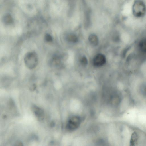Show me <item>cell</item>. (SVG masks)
<instances>
[{
  "label": "cell",
  "instance_id": "6",
  "mask_svg": "<svg viewBox=\"0 0 146 146\" xmlns=\"http://www.w3.org/2000/svg\"><path fill=\"white\" fill-rule=\"evenodd\" d=\"M88 40L90 44L93 46H96L98 44V39L97 35L95 34H90L89 36Z\"/></svg>",
  "mask_w": 146,
  "mask_h": 146
},
{
  "label": "cell",
  "instance_id": "8",
  "mask_svg": "<svg viewBox=\"0 0 146 146\" xmlns=\"http://www.w3.org/2000/svg\"><path fill=\"white\" fill-rule=\"evenodd\" d=\"M139 47L141 51L146 52V38H143L140 41Z\"/></svg>",
  "mask_w": 146,
  "mask_h": 146
},
{
  "label": "cell",
  "instance_id": "9",
  "mask_svg": "<svg viewBox=\"0 0 146 146\" xmlns=\"http://www.w3.org/2000/svg\"><path fill=\"white\" fill-rule=\"evenodd\" d=\"M60 57L58 56L55 55L52 57L51 63L53 66H56L60 64Z\"/></svg>",
  "mask_w": 146,
  "mask_h": 146
},
{
  "label": "cell",
  "instance_id": "13",
  "mask_svg": "<svg viewBox=\"0 0 146 146\" xmlns=\"http://www.w3.org/2000/svg\"><path fill=\"white\" fill-rule=\"evenodd\" d=\"M141 92L143 96L146 97V85H144L141 87Z\"/></svg>",
  "mask_w": 146,
  "mask_h": 146
},
{
  "label": "cell",
  "instance_id": "4",
  "mask_svg": "<svg viewBox=\"0 0 146 146\" xmlns=\"http://www.w3.org/2000/svg\"><path fill=\"white\" fill-rule=\"evenodd\" d=\"M106 61L105 56L102 54L96 55L93 60V65L96 67H100L104 65Z\"/></svg>",
  "mask_w": 146,
  "mask_h": 146
},
{
  "label": "cell",
  "instance_id": "10",
  "mask_svg": "<svg viewBox=\"0 0 146 146\" xmlns=\"http://www.w3.org/2000/svg\"><path fill=\"white\" fill-rule=\"evenodd\" d=\"M3 20L5 23L9 24L12 23L13 19L10 15L7 14L3 16Z\"/></svg>",
  "mask_w": 146,
  "mask_h": 146
},
{
  "label": "cell",
  "instance_id": "11",
  "mask_svg": "<svg viewBox=\"0 0 146 146\" xmlns=\"http://www.w3.org/2000/svg\"><path fill=\"white\" fill-rule=\"evenodd\" d=\"M45 40L47 42H51L53 40V38L51 36L48 34H46L44 36Z\"/></svg>",
  "mask_w": 146,
  "mask_h": 146
},
{
  "label": "cell",
  "instance_id": "7",
  "mask_svg": "<svg viewBox=\"0 0 146 146\" xmlns=\"http://www.w3.org/2000/svg\"><path fill=\"white\" fill-rule=\"evenodd\" d=\"M67 41L72 43L77 42L78 41V38L76 35L73 33L68 34L66 37Z\"/></svg>",
  "mask_w": 146,
  "mask_h": 146
},
{
  "label": "cell",
  "instance_id": "5",
  "mask_svg": "<svg viewBox=\"0 0 146 146\" xmlns=\"http://www.w3.org/2000/svg\"><path fill=\"white\" fill-rule=\"evenodd\" d=\"M32 110L36 116L39 120H42L43 119L44 112L40 108L34 105L32 107Z\"/></svg>",
  "mask_w": 146,
  "mask_h": 146
},
{
  "label": "cell",
  "instance_id": "3",
  "mask_svg": "<svg viewBox=\"0 0 146 146\" xmlns=\"http://www.w3.org/2000/svg\"><path fill=\"white\" fill-rule=\"evenodd\" d=\"M81 122L80 117L74 116L71 117L68 120L66 126L67 129L69 131L75 130L79 127Z\"/></svg>",
  "mask_w": 146,
  "mask_h": 146
},
{
  "label": "cell",
  "instance_id": "1",
  "mask_svg": "<svg viewBox=\"0 0 146 146\" xmlns=\"http://www.w3.org/2000/svg\"><path fill=\"white\" fill-rule=\"evenodd\" d=\"M132 13L137 18L143 17L146 13V5L142 0H135L132 7Z\"/></svg>",
  "mask_w": 146,
  "mask_h": 146
},
{
  "label": "cell",
  "instance_id": "2",
  "mask_svg": "<svg viewBox=\"0 0 146 146\" xmlns=\"http://www.w3.org/2000/svg\"><path fill=\"white\" fill-rule=\"evenodd\" d=\"M24 61L26 66L31 69L36 68L38 63V56L34 52H30L27 53L25 56Z\"/></svg>",
  "mask_w": 146,
  "mask_h": 146
},
{
  "label": "cell",
  "instance_id": "12",
  "mask_svg": "<svg viewBox=\"0 0 146 146\" xmlns=\"http://www.w3.org/2000/svg\"><path fill=\"white\" fill-rule=\"evenodd\" d=\"M80 62L83 65L85 66L87 65L88 61L87 58L85 56H83L81 59Z\"/></svg>",
  "mask_w": 146,
  "mask_h": 146
}]
</instances>
